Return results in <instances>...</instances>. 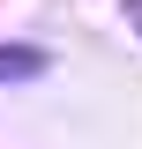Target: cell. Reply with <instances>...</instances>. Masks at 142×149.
Wrapping results in <instances>:
<instances>
[{"label": "cell", "instance_id": "6da1fadb", "mask_svg": "<svg viewBox=\"0 0 142 149\" xmlns=\"http://www.w3.org/2000/svg\"><path fill=\"white\" fill-rule=\"evenodd\" d=\"M45 67H53L45 45H0V82H37Z\"/></svg>", "mask_w": 142, "mask_h": 149}, {"label": "cell", "instance_id": "7a4b0ae2", "mask_svg": "<svg viewBox=\"0 0 142 149\" xmlns=\"http://www.w3.org/2000/svg\"><path fill=\"white\" fill-rule=\"evenodd\" d=\"M120 15H127V30H142V0H120Z\"/></svg>", "mask_w": 142, "mask_h": 149}]
</instances>
